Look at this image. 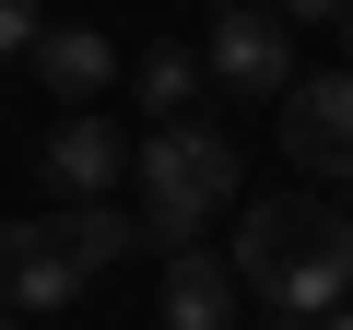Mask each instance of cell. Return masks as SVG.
<instances>
[{
    "mask_svg": "<svg viewBox=\"0 0 353 330\" xmlns=\"http://www.w3.org/2000/svg\"><path fill=\"white\" fill-rule=\"evenodd\" d=\"M201 71L224 83V95H294V24L283 12H259V0H236V12H212V36H201Z\"/></svg>",
    "mask_w": 353,
    "mask_h": 330,
    "instance_id": "277c9868",
    "label": "cell"
},
{
    "mask_svg": "<svg viewBox=\"0 0 353 330\" xmlns=\"http://www.w3.org/2000/svg\"><path fill=\"white\" fill-rule=\"evenodd\" d=\"M165 330H236L248 318V295H236V271L212 260V248H176L165 260V307H153Z\"/></svg>",
    "mask_w": 353,
    "mask_h": 330,
    "instance_id": "52a82bcc",
    "label": "cell"
},
{
    "mask_svg": "<svg viewBox=\"0 0 353 330\" xmlns=\"http://www.w3.org/2000/svg\"><path fill=\"white\" fill-rule=\"evenodd\" d=\"M130 189H141V201H130V213H141V236L201 248V224L236 201V142H224V130H201V118H189V130H153V142L130 153Z\"/></svg>",
    "mask_w": 353,
    "mask_h": 330,
    "instance_id": "7a4b0ae2",
    "label": "cell"
},
{
    "mask_svg": "<svg viewBox=\"0 0 353 330\" xmlns=\"http://www.w3.org/2000/svg\"><path fill=\"white\" fill-rule=\"evenodd\" d=\"M130 153H141V142H118V118H59V130H48V177H59L71 213H83V201H106V189H130Z\"/></svg>",
    "mask_w": 353,
    "mask_h": 330,
    "instance_id": "8992f818",
    "label": "cell"
},
{
    "mask_svg": "<svg viewBox=\"0 0 353 330\" xmlns=\"http://www.w3.org/2000/svg\"><path fill=\"white\" fill-rule=\"evenodd\" d=\"M283 153L306 177H353V71H294L283 95Z\"/></svg>",
    "mask_w": 353,
    "mask_h": 330,
    "instance_id": "5b68a950",
    "label": "cell"
},
{
    "mask_svg": "<svg viewBox=\"0 0 353 330\" xmlns=\"http://www.w3.org/2000/svg\"><path fill=\"white\" fill-rule=\"evenodd\" d=\"M83 260H71V236H59V213H24V224H0V307L12 318H59V307H83Z\"/></svg>",
    "mask_w": 353,
    "mask_h": 330,
    "instance_id": "3957f363",
    "label": "cell"
},
{
    "mask_svg": "<svg viewBox=\"0 0 353 330\" xmlns=\"http://www.w3.org/2000/svg\"><path fill=\"white\" fill-rule=\"evenodd\" d=\"M36 36H48V24L24 12V0H0V59H36Z\"/></svg>",
    "mask_w": 353,
    "mask_h": 330,
    "instance_id": "8fae6325",
    "label": "cell"
},
{
    "mask_svg": "<svg viewBox=\"0 0 353 330\" xmlns=\"http://www.w3.org/2000/svg\"><path fill=\"white\" fill-rule=\"evenodd\" d=\"M201 83H212V71H201L189 48H141V71H130V106H141L153 130H189V106H201Z\"/></svg>",
    "mask_w": 353,
    "mask_h": 330,
    "instance_id": "9c48e42d",
    "label": "cell"
},
{
    "mask_svg": "<svg viewBox=\"0 0 353 330\" xmlns=\"http://www.w3.org/2000/svg\"><path fill=\"white\" fill-rule=\"evenodd\" d=\"M341 71H353V0H341Z\"/></svg>",
    "mask_w": 353,
    "mask_h": 330,
    "instance_id": "7c38bea8",
    "label": "cell"
},
{
    "mask_svg": "<svg viewBox=\"0 0 353 330\" xmlns=\"http://www.w3.org/2000/svg\"><path fill=\"white\" fill-rule=\"evenodd\" d=\"M271 330H306V318H271Z\"/></svg>",
    "mask_w": 353,
    "mask_h": 330,
    "instance_id": "5bb4252c",
    "label": "cell"
},
{
    "mask_svg": "<svg viewBox=\"0 0 353 330\" xmlns=\"http://www.w3.org/2000/svg\"><path fill=\"white\" fill-rule=\"evenodd\" d=\"M318 330H353V307H330V318H318Z\"/></svg>",
    "mask_w": 353,
    "mask_h": 330,
    "instance_id": "4fadbf2b",
    "label": "cell"
},
{
    "mask_svg": "<svg viewBox=\"0 0 353 330\" xmlns=\"http://www.w3.org/2000/svg\"><path fill=\"white\" fill-rule=\"evenodd\" d=\"M59 236H71V260H83V271H106V260H130V248H141V213L83 201V213H59Z\"/></svg>",
    "mask_w": 353,
    "mask_h": 330,
    "instance_id": "30bf717a",
    "label": "cell"
},
{
    "mask_svg": "<svg viewBox=\"0 0 353 330\" xmlns=\"http://www.w3.org/2000/svg\"><path fill=\"white\" fill-rule=\"evenodd\" d=\"M0 330H24V318H0Z\"/></svg>",
    "mask_w": 353,
    "mask_h": 330,
    "instance_id": "9a60e30c",
    "label": "cell"
},
{
    "mask_svg": "<svg viewBox=\"0 0 353 330\" xmlns=\"http://www.w3.org/2000/svg\"><path fill=\"white\" fill-rule=\"evenodd\" d=\"M36 71H48V95H71V118H94V95L118 83V48L94 24H48L36 36Z\"/></svg>",
    "mask_w": 353,
    "mask_h": 330,
    "instance_id": "ba28073f",
    "label": "cell"
},
{
    "mask_svg": "<svg viewBox=\"0 0 353 330\" xmlns=\"http://www.w3.org/2000/svg\"><path fill=\"white\" fill-rule=\"evenodd\" d=\"M224 271H236V295H259L271 318H330V307H353V224H341V201H318V189H259V201L236 213Z\"/></svg>",
    "mask_w": 353,
    "mask_h": 330,
    "instance_id": "6da1fadb",
    "label": "cell"
}]
</instances>
